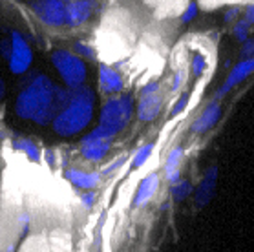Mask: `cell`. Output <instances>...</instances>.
<instances>
[{
	"mask_svg": "<svg viewBox=\"0 0 254 252\" xmlns=\"http://www.w3.org/2000/svg\"><path fill=\"white\" fill-rule=\"evenodd\" d=\"M66 97V88L55 84L48 75L35 73L26 86L18 92L15 101V114L35 125H52Z\"/></svg>",
	"mask_w": 254,
	"mask_h": 252,
	"instance_id": "obj_1",
	"label": "cell"
},
{
	"mask_svg": "<svg viewBox=\"0 0 254 252\" xmlns=\"http://www.w3.org/2000/svg\"><path fill=\"white\" fill-rule=\"evenodd\" d=\"M97 93L86 84L66 88V97L52 123L53 132L61 137H73L84 132L93 119Z\"/></svg>",
	"mask_w": 254,
	"mask_h": 252,
	"instance_id": "obj_2",
	"label": "cell"
},
{
	"mask_svg": "<svg viewBox=\"0 0 254 252\" xmlns=\"http://www.w3.org/2000/svg\"><path fill=\"white\" fill-rule=\"evenodd\" d=\"M130 13L114 9L106 13L97 31V52L106 61H121L130 53L133 44V26Z\"/></svg>",
	"mask_w": 254,
	"mask_h": 252,
	"instance_id": "obj_3",
	"label": "cell"
},
{
	"mask_svg": "<svg viewBox=\"0 0 254 252\" xmlns=\"http://www.w3.org/2000/svg\"><path fill=\"white\" fill-rule=\"evenodd\" d=\"M135 104L133 97L130 93H117L112 95L103 103L101 112H99V125L104 126L106 130H110L117 135L121 133L132 121L135 114Z\"/></svg>",
	"mask_w": 254,
	"mask_h": 252,
	"instance_id": "obj_4",
	"label": "cell"
},
{
	"mask_svg": "<svg viewBox=\"0 0 254 252\" xmlns=\"http://www.w3.org/2000/svg\"><path fill=\"white\" fill-rule=\"evenodd\" d=\"M52 64L57 69L59 77L63 79L66 88H75L84 84L88 75V68L84 59L79 53L71 52V50H53L52 52Z\"/></svg>",
	"mask_w": 254,
	"mask_h": 252,
	"instance_id": "obj_5",
	"label": "cell"
},
{
	"mask_svg": "<svg viewBox=\"0 0 254 252\" xmlns=\"http://www.w3.org/2000/svg\"><path fill=\"white\" fill-rule=\"evenodd\" d=\"M114 139H116V133L99 125L97 128H93L92 132H88L81 139V143H79L81 157L86 163H92V165L101 163V161L106 159V155H108L112 144H114Z\"/></svg>",
	"mask_w": 254,
	"mask_h": 252,
	"instance_id": "obj_6",
	"label": "cell"
},
{
	"mask_svg": "<svg viewBox=\"0 0 254 252\" xmlns=\"http://www.w3.org/2000/svg\"><path fill=\"white\" fill-rule=\"evenodd\" d=\"M4 48L9 50L6 53L9 71L15 75L26 73L29 66H31V63H33V50H31L28 40H26V37L17 29H11L9 42H4Z\"/></svg>",
	"mask_w": 254,
	"mask_h": 252,
	"instance_id": "obj_7",
	"label": "cell"
},
{
	"mask_svg": "<svg viewBox=\"0 0 254 252\" xmlns=\"http://www.w3.org/2000/svg\"><path fill=\"white\" fill-rule=\"evenodd\" d=\"M66 6L64 0H33L29 4L35 17L48 28H66Z\"/></svg>",
	"mask_w": 254,
	"mask_h": 252,
	"instance_id": "obj_8",
	"label": "cell"
},
{
	"mask_svg": "<svg viewBox=\"0 0 254 252\" xmlns=\"http://www.w3.org/2000/svg\"><path fill=\"white\" fill-rule=\"evenodd\" d=\"M254 73V57H249V59H242L238 64H234L231 68V71L227 73L225 80H223V84L218 88V92H216V99L220 101L223 99L229 92H232L238 84H242L243 80L249 79L251 75Z\"/></svg>",
	"mask_w": 254,
	"mask_h": 252,
	"instance_id": "obj_9",
	"label": "cell"
},
{
	"mask_svg": "<svg viewBox=\"0 0 254 252\" xmlns=\"http://www.w3.org/2000/svg\"><path fill=\"white\" fill-rule=\"evenodd\" d=\"M97 82L99 92L103 93V95H108V97L125 92V79H123L121 71L108 63H103L99 66Z\"/></svg>",
	"mask_w": 254,
	"mask_h": 252,
	"instance_id": "obj_10",
	"label": "cell"
},
{
	"mask_svg": "<svg viewBox=\"0 0 254 252\" xmlns=\"http://www.w3.org/2000/svg\"><path fill=\"white\" fill-rule=\"evenodd\" d=\"M64 179L79 190H95L103 183V174L101 170L95 172V170H84L79 166H69L64 170Z\"/></svg>",
	"mask_w": 254,
	"mask_h": 252,
	"instance_id": "obj_11",
	"label": "cell"
},
{
	"mask_svg": "<svg viewBox=\"0 0 254 252\" xmlns=\"http://www.w3.org/2000/svg\"><path fill=\"white\" fill-rule=\"evenodd\" d=\"M159 187H161V176L157 172L146 174L139 181L137 189H135V194H133V199H132L133 208H144V206L156 197V194L159 192Z\"/></svg>",
	"mask_w": 254,
	"mask_h": 252,
	"instance_id": "obj_12",
	"label": "cell"
},
{
	"mask_svg": "<svg viewBox=\"0 0 254 252\" xmlns=\"http://www.w3.org/2000/svg\"><path fill=\"white\" fill-rule=\"evenodd\" d=\"M163 104H165V97H163L161 92L143 95V97L137 99V104H135V117L141 123H152L159 117Z\"/></svg>",
	"mask_w": 254,
	"mask_h": 252,
	"instance_id": "obj_13",
	"label": "cell"
},
{
	"mask_svg": "<svg viewBox=\"0 0 254 252\" xmlns=\"http://www.w3.org/2000/svg\"><path fill=\"white\" fill-rule=\"evenodd\" d=\"M220 117H221V104L218 103V99H214L212 103H208L207 106L201 110V114L192 121L190 132L194 133V135L207 133L208 130H212L214 126L218 125Z\"/></svg>",
	"mask_w": 254,
	"mask_h": 252,
	"instance_id": "obj_14",
	"label": "cell"
},
{
	"mask_svg": "<svg viewBox=\"0 0 254 252\" xmlns=\"http://www.w3.org/2000/svg\"><path fill=\"white\" fill-rule=\"evenodd\" d=\"M216 181H218V166H208L207 170L203 172L201 181L194 189V203L196 206H207L210 203V199L214 197L216 192Z\"/></svg>",
	"mask_w": 254,
	"mask_h": 252,
	"instance_id": "obj_15",
	"label": "cell"
},
{
	"mask_svg": "<svg viewBox=\"0 0 254 252\" xmlns=\"http://www.w3.org/2000/svg\"><path fill=\"white\" fill-rule=\"evenodd\" d=\"M93 15V4L90 0H69L66 6V28H79Z\"/></svg>",
	"mask_w": 254,
	"mask_h": 252,
	"instance_id": "obj_16",
	"label": "cell"
},
{
	"mask_svg": "<svg viewBox=\"0 0 254 252\" xmlns=\"http://www.w3.org/2000/svg\"><path fill=\"white\" fill-rule=\"evenodd\" d=\"M183 157H185L183 146H174V148L168 150L165 163H163V178L170 185L181 179V163H183Z\"/></svg>",
	"mask_w": 254,
	"mask_h": 252,
	"instance_id": "obj_17",
	"label": "cell"
},
{
	"mask_svg": "<svg viewBox=\"0 0 254 252\" xmlns=\"http://www.w3.org/2000/svg\"><path fill=\"white\" fill-rule=\"evenodd\" d=\"M11 146L17 152L26 155V159H29L31 163H41L42 157V148L39 146V143H35L33 139L28 137H15L11 141Z\"/></svg>",
	"mask_w": 254,
	"mask_h": 252,
	"instance_id": "obj_18",
	"label": "cell"
},
{
	"mask_svg": "<svg viewBox=\"0 0 254 252\" xmlns=\"http://www.w3.org/2000/svg\"><path fill=\"white\" fill-rule=\"evenodd\" d=\"M189 195H194V187H192L190 181H187V179L181 178L179 181L170 185V197H172L176 203L185 201Z\"/></svg>",
	"mask_w": 254,
	"mask_h": 252,
	"instance_id": "obj_19",
	"label": "cell"
},
{
	"mask_svg": "<svg viewBox=\"0 0 254 252\" xmlns=\"http://www.w3.org/2000/svg\"><path fill=\"white\" fill-rule=\"evenodd\" d=\"M152 152H154V143H144L141 144L137 150H135V154L132 157V168L133 170H137L141 166L146 165V161L150 159Z\"/></svg>",
	"mask_w": 254,
	"mask_h": 252,
	"instance_id": "obj_20",
	"label": "cell"
},
{
	"mask_svg": "<svg viewBox=\"0 0 254 252\" xmlns=\"http://www.w3.org/2000/svg\"><path fill=\"white\" fill-rule=\"evenodd\" d=\"M199 7L205 11H212L223 6H234V4H245V2H254V0H197Z\"/></svg>",
	"mask_w": 254,
	"mask_h": 252,
	"instance_id": "obj_21",
	"label": "cell"
},
{
	"mask_svg": "<svg viewBox=\"0 0 254 252\" xmlns=\"http://www.w3.org/2000/svg\"><path fill=\"white\" fill-rule=\"evenodd\" d=\"M128 161V155L123 154L119 155V157H116V159H112L108 165H104L103 168H101V174H103V178H112V176H116L119 170H121L123 166H125V163Z\"/></svg>",
	"mask_w": 254,
	"mask_h": 252,
	"instance_id": "obj_22",
	"label": "cell"
},
{
	"mask_svg": "<svg viewBox=\"0 0 254 252\" xmlns=\"http://www.w3.org/2000/svg\"><path fill=\"white\" fill-rule=\"evenodd\" d=\"M73 52L79 53L82 59H95L99 57V52H97V46H95V42H75L73 44Z\"/></svg>",
	"mask_w": 254,
	"mask_h": 252,
	"instance_id": "obj_23",
	"label": "cell"
},
{
	"mask_svg": "<svg viewBox=\"0 0 254 252\" xmlns=\"http://www.w3.org/2000/svg\"><path fill=\"white\" fill-rule=\"evenodd\" d=\"M20 252H50V247H48L46 240H41V238L37 236V238H29V240L24 243Z\"/></svg>",
	"mask_w": 254,
	"mask_h": 252,
	"instance_id": "obj_24",
	"label": "cell"
},
{
	"mask_svg": "<svg viewBox=\"0 0 254 252\" xmlns=\"http://www.w3.org/2000/svg\"><path fill=\"white\" fill-rule=\"evenodd\" d=\"M189 101H190V95H189L187 90L179 93L178 99H176V103H174L172 108H170V117H178V115L183 114L187 110V106H189Z\"/></svg>",
	"mask_w": 254,
	"mask_h": 252,
	"instance_id": "obj_25",
	"label": "cell"
},
{
	"mask_svg": "<svg viewBox=\"0 0 254 252\" xmlns=\"http://www.w3.org/2000/svg\"><path fill=\"white\" fill-rule=\"evenodd\" d=\"M249 28H251V24H249L245 18L236 20L234 26H232V35H234V39H236L238 42H245V40L249 39Z\"/></svg>",
	"mask_w": 254,
	"mask_h": 252,
	"instance_id": "obj_26",
	"label": "cell"
},
{
	"mask_svg": "<svg viewBox=\"0 0 254 252\" xmlns=\"http://www.w3.org/2000/svg\"><path fill=\"white\" fill-rule=\"evenodd\" d=\"M197 11H199V2H196V0H190V2L185 6V9L181 11V15H179V20H181V24L192 22V20L197 17Z\"/></svg>",
	"mask_w": 254,
	"mask_h": 252,
	"instance_id": "obj_27",
	"label": "cell"
},
{
	"mask_svg": "<svg viewBox=\"0 0 254 252\" xmlns=\"http://www.w3.org/2000/svg\"><path fill=\"white\" fill-rule=\"evenodd\" d=\"M190 69L194 77H201V75L205 73V69H207V57H205L203 53H196V55L192 57Z\"/></svg>",
	"mask_w": 254,
	"mask_h": 252,
	"instance_id": "obj_28",
	"label": "cell"
},
{
	"mask_svg": "<svg viewBox=\"0 0 254 252\" xmlns=\"http://www.w3.org/2000/svg\"><path fill=\"white\" fill-rule=\"evenodd\" d=\"M187 82V66H179L172 73V92H179Z\"/></svg>",
	"mask_w": 254,
	"mask_h": 252,
	"instance_id": "obj_29",
	"label": "cell"
},
{
	"mask_svg": "<svg viewBox=\"0 0 254 252\" xmlns=\"http://www.w3.org/2000/svg\"><path fill=\"white\" fill-rule=\"evenodd\" d=\"M81 203L84 208H92L95 205V201H97V192L95 190H81Z\"/></svg>",
	"mask_w": 254,
	"mask_h": 252,
	"instance_id": "obj_30",
	"label": "cell"
},
{
	"mask_svg": "<svg viewBox=\"0 0 254 252\" xmlns=\"http://www.w3.org/2000/svg\"><path fill=\"white\" fill-rule=\"evenodd\" d=\"M240 4H234V6H227L225 9V15H223V20H225V24H231V22H236V20H240Z\"/></svg>",
	"mask_w": 254,
	"mask_h": 252,
	"instance_id": "obj_31",
	"label": "cell"
},
{
	"mask_svg": "<svg viewBox=\"0 0 254 252\" xmlns=\"http://www.w3.org/2000/svg\"><path fill=\"white\" fill-rule=\"evenodd\" d=\"M159 82L157 80H148V82H144L143 86H141V90H139V97H143V95H150V93H157L159 92Z\"/></svg>",
	"mask_w": 254,
	"mask_h": 252,
	"instance_id": "obj_32",
	"label": "cell"
},
{
	"mask_svg": "<svg viewBox=\"0 0 254 252\" xmlns=\"http://www.w3.org/2000/svg\"><path fill=\"white\" fill-rule=\"evenodd\" d=\"M242 57L243 59L254 57V40L253 39H247L245 42H242Z\"/></svg>",
	"mask_w": 254,
	"mask_h": 252,
	"instance_id": "obj_33",
	"label": "cell"
},
{
	"mask_svg": "<svg viewBox=\"0 0 254 252\" xmlns=\"http://www.w3.org/2000/svg\"><path fill=\"white\" fill-rule=\"evenodd\" d=\"M243 18L247 20L251 26L254 24V2H247V6H245V15H243Z\"/></svg>",
	"mask_w": 254,
	"mask_h": 252,
	"instance_id": "obj_34",
	"label": "cell"
},
{
	"mask_svg": "<svg viewBox=\"0 0 254 252\" xmlns=\"http://www.w3.org/2000/svg\"><path fill=\"white\" fill-rule=\"evenodd\" d=\"M2 252H15V245H13V243H11V245H7Z\"/></svg>",
	"mask_w": 254,
	"mask_h": 252,
	"instance_id": "obj_35",
	"label": "cell"
},
{
	"mask_svg": "<svg viewBox=\"0 0 254 252\" xmlns=\"http://www.w3.org/2000/svg\"><path fill=\"white\" fill-rule=\"evenodd\" d=\"M64 2H69V0H64Z\"/></svg>",
	"mask_w": 254,
	"mask_h": 252,
	"instance_id": "obj_36",
	"label": "cell"
}]
</instances>
